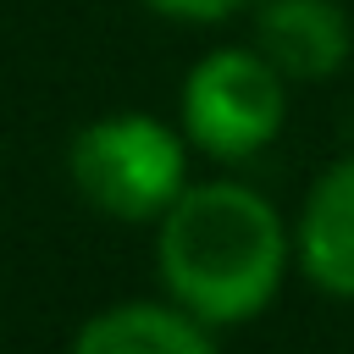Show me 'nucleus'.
<instances>
[{
	"mask_svg": "<svg viewBox=\"0 0 354 354\" xmlns=\"http://www.w3.org/2000/svg\"><path fill=\"white\" fill-rule=\"evenodd\" d=\"M155 277L194 321H260L293 277V221L249 177H194L155 221Z\"/></svg>",
	"mask_w": 354,
	"mask_h": 354,
	"instance_id": "1",
	"label": "nucleus"
},
{
	"mask_svg": "<svg viewBox=\"0 0 354 354\" xmlns=\"http://www.w3.org/2000/svg\"><path fill=\"white\" fill-rule=\"evenodd\" d=\"M66 177L88 210L127 227H155L194 183V144L183 138L177 116L105 111L72 133Z\"/></svg>",
	"mask_w": 354,
	"mask_h": 354,
	"instance_id": "2",
	"label": "nucleus"
},
{
	"mask_svg": "<svg viewBox=\"0 0 354 354\" xmlns=\"http://www.w3.org/2000/svg\"><path fill=\"white\" fill-rule=\"evenodd\" d=\"M293 111V83L254 44H210L177 88V127L210 166L260 160Z\"/></svg>",
	"mask_w": 354,
	"mask_h": 354,
	"instance_id": "3",
	"label": "nucleus"
},
{
	"mask_svg": "<svg viewBox=\"0 0 354 354\" xmlns=\"http://www.w3.org/2000/svg\"><path fill=\"white\" fill-rule=\"evenodd\" d=\"M249 44L293 88L326 83L354 55V22L343 0H260L249 11Z\"/></svg>",
	"mask_w": 354,
	"mask_h": 354,
	"instance_id": "4",
	"label": "nucleus"
},
{
	"mask_svg": "<svg viewBox=\"0 0 354 354\" xmlns=\"http://www.w3.org/2000/svg\"><path fill=\"white\" fill-rule=\"evenodd\" d=\"M293 271L326 299H354V155L310 177L293 210Z\"/></svg>",
	"mask_w": 354,
	"mask_h": 354,
	"instance_id": "5",
	"label": "nucleus"
},
{
	"mask_svg": "<svg viewBox=\"0 0 354 354\" xmlns=\"http://www.w3.org/2000/svg\"><path fill=\"white\" fill-rule=\"evenodd\" d=\"M216 337H221L216 326L194 321L183 304L155 293V299H116L94 310L72 332L66 354H221Z\"/></svg>",
	"mask_w": 354,
	"mask_h": 354,
	"instance_id": "6",
	"label": "nucleus"
},
{
	"mask_svg": "<svg viewBox=\"0 0 354 354\" xmlns=\"http://www.w3.org/2000/svg\"><path fill=\"white\" fill-rule=\"evenodd\" d=\"M149 17H166V22H183V28H221V22H238L249 17L260 0H138Z\"/></svg>",
	"mask_w": 354,
	"mask_h": 354,
	"instance_id": "7",
	"label": "nucleus"
}]
</instances>
